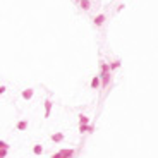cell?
I'll return each mask as SVG.
<instances>
[{"instance_id": "1", "label": "cell", "mask_w": 158, "mask_h": 158, "mask_svg": "<svg viewBox=\"0 0 158 158\" xmlns=\"http://www.w3.org/2000/svg\"><path fill=\"white\" fill-rule=\"evenodd\" d=\"M76 155V150H72V148H64V150L57 151V153H53L50 158H71Z\"/></svg>"}, {"instance_id": "10", "label": "cell", "mask_w": 158, "mask_h": 158, "mask_svg": "<svg viewBox=\"0 0 158 158\" xmlns=\"http://www.w3.org/2000/svg\"><path fill=\"white\" fill-rule=\"evenodd\" d=\"M52 141H53V143L64 141V132H55V134H52Z\"/></svg>"}, {"instance_id": "15", "label": "cell", "mask_w": 158, "mask_h": 158, "mask_svg": "<svg viewBox=\"0 0 158 158\" xmlns=\"http://www.w3.org/2000/svg\"><path fill=\"white\" fill-rule=\"evenodd\" d=\"M76 2H79V0H76Z\"/></svg>"}, {"instance_id": "8", "label": "cell", "mask_w": 158, "mask_h": 158, "mask_svg": "<svg viewBox=\"0 0 158 158\" xmlns=\"http://www.w3.org/2000/svg\"><path fill=\"white\" fill-rule=\"evenodd\" d=\"M52 105H53V103H52L50 100H45V118L50 117V114H52Z\"/></svg>"}, {"instance_id": "14", "label": "cell", "mask_w": 158, "mask_h": 158, "mask_svg": "<svg viewBox=\"0 0 158 158\" xmlns=\"http://www.w3.org/2000/svg\"><path fill=\"white\" fill-rule=\"evenodd\" d=\"M5 89H7V88H5L4 84H2V86H0V95H4V93H5Z\"/></svg>"}, {"instance_id": "4", "label": "cell", "mask_w": 158, "mask_h": 158, "mask_svg": "<svg viewBox=\"0 0 158 158\" xmlns=\"http://www.w3.org/2000/svg\"><path fill=\"white\" fill-rule=\"evenodd\" d=\"M93 126H89V124H79V132H81V134H89V132H93Z\"/></svg>"}, {"instance_id": "12", "label": "cell", "mask_w": 158, "mask_h": 158, "mask_svg": "<svg viewBox=\"0 0 158 158\" xmlns=\"http://www.w3.org/2000/svg\"><path fill=\"white\" fill-rule=\"evenodd\" d=\"M77 117H79V124H89V117H88V115L79 114Z\"/></svg>"}, {"instance_id": "16", "label": "cell", "mask_w": 158, "mask_h": 158, "mask_svg": "<svg viewBox=\"0 0 158 158\" xmlns=\"http://www.w3.org/2000/svg\"><path fill=\"white\" fill-rule=\"evenodd\" d=\"M71 158H74V156H71Z\"/></svg>"}, {"instance_id": "11", "label": "cell", "mask_w": 158, "mask_h": 158, "mask_svg": "<svg viewBox=\"0 0 158 158\" xmlns=\"http://www.w3.org/2000/svg\"><path fill=\"white\" fill-rule=\"evenodd\" d=\"M41 153H43V146H41V144H35V146H33V155L40 156Z\"/></svg>"}, {"instance_id": "3", "label": "cell", "mask_w": 158, "mask_h": 158, "mask_svg": "<svg viewBox=\"0 0 158 158\" xmlns=\"http://www.w3.org/2000/svg\"><path fill=\"white\" fill-rule=\"evenodd\" d=\"M89 86H91V89H98V88L102 86V77H100V76H93Z\"/></svg>"}, {"instance_id": "9", "label": "cell", "mask_w": 158, "mask_h": 158, "mask_svg": "<svg viewBox=\"0 0 158 158\" xmlns=\"http://www.w3.org/2000/svg\"><path fill=\"white\" fill-rule=\"evenodd\" d=\"M28 126H29L28 120H19V122H17V126H16V129L17 131H26V129H28Z\"/></svg>"}, {"instance_id": "6", "label": "cell", "mask_w": 158, "mask_h": 158, "mask_svg": "<svg viewBox=\"0 0 158 158\" xmlns=\"http://www.w3.org/2000/svg\"><path fill=\"white\" fill-rule=\"evenodd\" d=\"M77 5H79V9H81V10H84V12H88L91 9V2H89V0H79Z\"/></svg>"}, {"instance_id": "5", "label": "cell", "mask_w": 158, "mask_h": 158, "mask_svg": "<svg viewBox=\"0 0 158 158\" xmlns=\"http://www.w3.org/2000/svg\"><path fill=\"white\" fill-rule=\"evenodd\" d=\"M33 95H35V91H33L31 88H26V89H23V93H21V96H23L26 102H29V100L33 98Z\"/></svg>"}, {"instance_id": "2", "label": "cell", "mask_w": 158, "mask_h": 158, "mask_svg": "<svg viewBox=\"0 0 158 158\" xmlns=\"http://www.w3.org/2000/svg\"><path fill=\"white\" fill-rule=\"evenodd\" d=\"M105 19H107V17H105V14H98V16L93 17V24H95L96 28H102L103 24H105Z\"/></svg>"}, {"instance_id": "7", "label": "cell", "mask_w": 158, "mask_h": 158, "mask_svg": "<svg viewBox=\"0 0 158 158\" xmlns=\"http://www.w3.org/2000/svg\"><path fill=\"white\" fill-rule=\"evenodd\" d=\"M9 151V144L5 141H0V158H5Z\"/></svg>"}, {"instance_id": "13", "label": "cell", "mask_w": 158, "mask_h": 158, "mask_svg": "<svg viewBox=\"0 0 158 158\" xmlns=\"http://www.w3.org/2000/svg\"><path fill=\"white\" fill-rule=\"evenodd\" d=\"M120 65H122V62H120V60H115V62H112V64H110V69H112V72H115L118 67H120Z\"/></svg>"}]
</instances>
